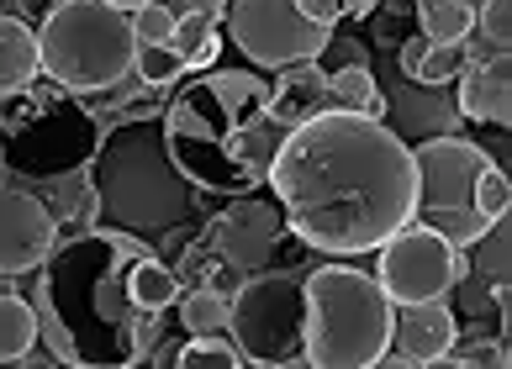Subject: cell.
<instances>
[{
  "mask_svg": "<svg viewBox=\"0 0 512 369\" xmlns=\"http://www.w3.org/2000/svg\"><path fill=\"white\" fill-rule=\"evenodd\" d=\"M264 185L296 243L333 259L375 254L412 222V143L381 116L322 111L280 138Z\"/></svg>",
  "mask_w": 512,
  "mask_h": 369,
  "instance_id": "cell-1",
  "label": "cell"
},
{
  "mask_svg": "<svg viewBox=\"0 0 512 369\" xmlns=\"http://www.w3.org/2000/svg\"><path fill=\"white\" fill-rule=\"evenodd\" d=\"M143 259L132 232H80L53 248L37 269V333L53 343V359L74 369H132L159 338V317H148L127 296V269Z\"/></svg>",
  "mask_w": 512,
  "mask_h": 369,
  "instance_id": "cell-2",
  "label": "cell"
},
{
  "mask_svg": "<svg viewBox=\"0 0 512 369\" xmlns=\"http://www.w3.org/2000/svg\"><path fill=\"white\" fill-rule=\"evenodd\" d=\"M286 127L270 122V85L254 69H212L164 101L159 143L191 190L254 196Z\"/></svg>",
  "mask_w": 512,
  "mask_h": 369,
  "instance_id": "cell-3",
  "label": "cell"
},
{
  "mask_svg": "<svg viewBox=\"0 0 512 369\" xmlns=\"http://www.w3.org/2000/svg\"><path fill=\"white\" fill-rule=\"evenodd\" d=\"M307 348L301 359L312 369H370L391 348L396 306L375 275L349 264H317L307 280Z\"/></svg>",
  "mask_w": 512,
  "mask_h": 369,
  "instance_id": "cell-4",
  "label": "cell"
},
{
  "mask_svg": "<svg viewBox=\"0 0 512 369\" xmlns=\"http://www.w3.org/2000/svg\"><path fill=\"white\" fill-rule=\"evenodd\" d=\"M0 164L27 180H69L85 174L101 153V116L69 90H16L0 95Z\"/></svg>",
  "mask_w": 512,
  "mask_h": 369,
  "instance_id": "cell-5",
  "label": "cell"
},
{
  "mask_svg": "<svg viewBox=\"0 0 512 369\" xmlns=\"http://www.w3.org/2000/svg\"><path fill=\"white\" fill-rule=\"evenodd\" d=\"M132 53H138L132 16L106 0L53 6V16L37 27V69L69 95L117 90L132 69Z\"/></svg>",
  "mask_w": 512,
  "mask_h": 369,
  "instance_id": "cell-6",
  "label": "cell"
},
{
  "mask_svg": "<svg viewBox=\"0 0 512 369\" xmlns=\"http://www.w3.org/2000/svg\"><path fill=\"white\" fill-rule=\"evenodd\" d=\"M491 153L470 138H428L412 148V169H417V201H412V222H423L428 232H439L449 248H476L491 222L476 211V180L486 174Z\"/></svg>",
  "mask_w": 512,
  "mask_h": 369,
  "instance_id": "cell-7",
  "label": "cell"
},
{
  "mask_svg": "<svg viewBox=\"0 0 512 369\" xmlns=\"http://www.w3.org/2000/svg\"><path fill=\"white\" fill-rule=\"evenodd\" d=\"M227 333L238 359L286 369L301 364L307 348V290L291 269H259L243 275V285L227 296Z\"/></svg>",
  "mask_w": 512,
  "mask_h": 369,
  "instance_id": "cell-8",
  "label": "cell"
},
{
  "mask_svg": "<svg viewBox=\"0 0 512 369\" xmlns=\"http://www.w3.org/2000/svg\"><path fill=\"white\" fill-rule=\"evenodd\" d=\"M227 32L243 58H254V69H296L317 64L322 48L333 43L328 27L307 22L296 11V0H227Z\"/></svg>",
  "mask_w": 512,
  "mask_h": 369,
  "instance_id": "cell-9",
  "label": "cell"
},
{
  "mask_svg": "<svg viewBox=\"0 0 512 369\" xmlns=\"http://www.w3.org/2000/svg\"><path fill=\"white\" fill-rule=\"evenodd\" d=\"M381 254V275L375 285L386 290L391 306H423V301H444L454 285L465 280V254L449 248L439 232H428L423 222H407L402 232L375 248Z\"/></svg>",
  "mask_w": 512,
  "mask_h": 369,
  "instance_id": "cell-10",
  "label": "cell"
},
{
  "mask_svg": "<svg viewBox=\"0 0 512 369\" xmlns=\"http://www.w3.org/2000/svg\"><path fill=\"white\" fill-rule=\"evenodd\" d=\"M280 238H286V217H280V206L259 201V196H233L212 217V238H206V243L217 248V259L227 269H238V275H259V269L275 264Z\"/></svg>",
  "mask_w": 512,
  "mask_h": 369,
  "instance_id": "cell-11",
  "label": "cell"
},
{
  "mask_svg": "<svg viewBox=\"0 0 512 369\" xmlns=\"http://www.w3.org/2000/svg\"><path fill=\"white\" fill-rule=\"evenodd\" d=\"M59 248V222L32 190L0 185V275H32Z\"/></svg>",
  "mask_w": 512,
  "mask_h": 369,
  "instance_id": "cell-12",
  "label": "cell"
},
{
  "mask_svg": "<svg viewBox=\"0 0 512 369\" xmlns=\"http://www.w3.org/2000/svg\"><path fill=\"white\" fill-rule=\"evenodd\" d=\"M454 111L470 122L507 127L512 122V53H486L460 74V101Z\"/></svg>",
  "mask_w": 512,
  "mask_h": 369,
  "instance_id": "cell-13",
  "label": "cell"
},
{
  "mask_svg": "<svg viewBox=\"0 0 512 369\" xmlns=\"http://www.w3.org/2000/svg\"><path fill=\"white\" fill-rule=\"evenodd\" d=\"M396 354H407L412 364L423 359H439V354H454V343H460V317H454L449 301H423V306H407L402 317H396Z\"/></svg>",
  "mask_w": 512,
  "mask_h": 369,
  "instance_id": "cell-14",
  "label": "cell"
},
{
  "mask_svg": "<svg viewBox=\"0 0 512 369\" xmlns=\"http://www.w3.org/2000/svg\"><path fill=\"white\" fill-rule=\"evenodd\" d=\"M328 111V74L317 64H296V69H280V80L270 85V122L275 127H301L312 116Z\"/></svg>",
  "mask_w": 512,
  "mask_h": 369,
  "instance_id": "cell-15",
  "label": "cell"
},
{
  "mask_svg": "<svg viewBox=\"0 0 512 369\" xmlns=\"http://www.w3.org/2000/svg\"><path fill=\"white\" fill-rule=\"evenodd\" d=\"M396 64H402V74L407 80H417V85H449V80H460V74L476 64L470 58V48L465 43H428V37H407L402 48H396Z\"/></svg>",
  "mask_w": 512,
  "mask_h": 369,
  "instance_id": "cell-16",
  "label": "cell"
},
{
  "mask_svg": "<svg viewBox=\"0 0 512 369\" xmlns=\"http://www.w3.org/2000/svg\"><path fill=\"white\" fill-rule=\"evenodd\" d=\"M53 222H59V232H96L101 222V185L90 180V169L85 174H69V180H53Z\"/></svg>",
  "mask_w": 512,
  "mask_h": 369,
  "instance_id": "cell-17",
  "label": "cell"
},
{
  "mask_svg": "<svg viewBox=\"0 0 512 369\" xmlns=\"http://www.w3.org/2000/svg\"><path fill=\"white\" fill-rule=\"evenodd\" d=\"M37 80V32L0 11V95H16Z\"/></svg>",
  "mask_w": 512,
  "mask_h": 369,
  "instance_id": "cell-18",
  "label": "cell"
},
{
  "mask_svg": "<svg viewBox=\"0 0 512 369\" xmlns=\"http://www.w3.org/2000/svg\"><path fill=\"white\" fill-rule=\"evenodd\" d=\"M127 296H132V306L138 312H148V317H159V312H169V306L180 301V269L175 264H164V259H132V269H127Z\"/></svg>",
  "mask_w": 512,
  "mask_h": 369,
  "instance_id": "cell-19",
  "label": "cell"
},
{
  "mask_svg": "<svg viewBox=\"0 0 512 369\" xmlns=\"http://www.w3.org/2000/svg\"><path fill=\"white\" fill-rule=\"evenodd\" d=\"M169 48L185 69H212L222 58V37H217V22L201 11H180L175 16V32H169Z\"/></svg>",
  "mask_w": 512,
  "mask_h": 369,
  "instance_id": "cell-20",
  "label": "cell"
},
{
  "mask_svg": "<svg viewBox=\"0 0 512 369\" xmlns=\"http://www.w3.org/2000/svg\"><path fill=\"white\" fill-rule=\"evenodd\" d=\"M328 111H354V116H381V85H375L370 64H354V69H333L328 74Z\"/></svg>",
  "mask_w": 512,
  "mask_h": 369,
  "instance_id": "cell-21",
  "label": "cell"
},
{
  "mask_svg": "<svg viewBox=\"0 0 512 369\" xmlns=\"http://www.w3.org/2000/svg\"><path fill=\"white\" fill-rule=\"evenodd\" d=\"M37 348V312L32 301L0 290V364H16Z\"/></svg>",
  "mask_w": 512,
  "mask_h": 369,
  "instance_id": "cell-22",
  "label": "cell"
},
{
  "mask_svg": "<svg viewBox=\"0 0 512 369\" xmlns=\"http://www.w3.org/2000/svg\"><path fill=\"white\" fill-rule=\"evenodd\" d=\"M180 327H185L191 338H217V333H227V301L212 296L206 285H196L191 296H180Z\"/></svg>",
  "mask_w": 512,
  "mask_h": 369,
  "instance_id": "cell-23",
  "label": "cell"
},
{
  "mask_svg": "<svg viewBox=\"0 0 512 369\" xmlns=\"http://www.w3.org/2000/svg\"><path fill=\"white\" fill-rule=\"evenodd\" d=\"M132 74H138L143 90H169L185 74V64L175 58V48H169V43H143L138 53H132Z\"/></svg>",
  "mask_w": 512,
  "mask_h": 369,
  "instance_id": "cell-24",
  "label": "cell"
},
{
  "mask_svg": "<svg viewBox=\"0 0 512 369\" xmlns=\"http://www.w3.org/2000/svg\"><path fill=\"white\" fill-rule=\"evenodd\" d=\"M175 369H243V359H238V348L217 333V338H191L185 348H175Z\"/></svg>",
  "mask_w": 512,
  "mask_h": 369,
  "instance_id": "cell-25",
  "label": "cell"
},
{
  "mask_svg": "<svg viewBox=\"0 0 512 369\" xmlns=\"http://www.w3.org/2000/svg\"><path fill=\"white\" fill-rule=\"evenodd\" d=\"M381 6V0H296V11L317 27H338V22H365V16Z\"/></svg>",
  "mask_w": 512,
  "mask_h": 369,
  "instance_id": "cell-26",
  "label": "cell"
},
{
  "mask_svg": "<svg viewBox=\"0 0 512 369\" xmlns=\"http://www.w3.org/2000/svg\"><path fill=\"white\" fill-rule=\"evenodd\" d=\"M476 211H481L486 222H497V217H507V211H512V185H507V169L497 159H491L486 174L476 180Z\"/></svg>",
  "mask_w": 512,
  "mask_h": 369,
  "instance_id": "cell-27",
  "label": "cell"
},
{
  "mask_svg": "<svg viewBox=\"0 0 512 369\" xmlns=\"http://www.w3.org/2000/svg\"><path fill=\"white\" fill-rule=\"evenodd\" d=\"M476 32L491 43V53L512 48V0H481L476 6Z\"/></svg>",
  "mask_w": 512,
  "mask_h": 369,
  "instance_id": "cell-28",
  "label": "cell"
},
{
  "mask_svg": "<svg viewBox=\"0 0 512 369\" xmlns=\"http://www.w3.org/2000/svg\"><path fill=\"white\" fill-rule=\"evenodd\" d=\"M169 32H175V11H169L164 0H154V6H143V11H132V37H138V48H143V43H169Z\"/></svg>",
  "mask_w": 512,
  "mask_h": 369,
  "instance_id": "cell-29",
  "label": "cell"
},
{
  "mask_svg": "<svg viewBox=\"0 0 512 369\" xmlns=\"http://www.w3.org/2000/svg\"><path fill=\"white\" fill-rule=\"evenodd\" d=\"M465 369H507V348L497 338H481V343H470L465 354H454Z\"/></svg>",
  "mask_w": 512,
  "mask_h": 369,
  "instance_id": "cell-30",
  "label": "cell"
},
{
  "mask_svg": "<svg viewBox=\"0 0 512 369\" xmlns=\"http://www.w3.org/2000/svg\"><path fill=\"white\" fill-rule=\"evenodd\" d=\"M354 64H365V48H359V43H328V48H322V58H317V69H322V74L354 69Z\"/></svg>",
  "mask_w": 512,
  "mask_h": 369,
  "instance_id": "cell-31",
  "label": "cell"
},
{
  "mask_svg": "<svg viewBox=\"0 0 512 369\" xmlns=\"http://www.w3.org/2000/svg\"><path fill=\"white\" fill-rule=\"evenodd\" d=\"M185 11H201V16H212V22H222V16H227V0H185Z\"/></svg>",
  "mask_w": 512,
  "mask_h": 369,
  "instance_id": "cell-32",
  "label": "cell"
},
{
  "mask_svg": "<svg viewBox=\"0 0 512 369\" xmlns=\"http://www.w3.org/2000/svg\"><path fill=\"white\" fill-rule=\"evenodd\" d=\"M11 369H64V364L53 359V354H27V359H16Z\"/></svg>",
  "mask_w": 512,
  "mask_h": 369,
  "instance_id": "cell-33",
  "label": "cell"
},
{
  "mask_svg": "<svg viewBox=\"0 0 512 369\" xmlns=\"http://www.w3.org/2000/svg\"><path fill=\"white\" fill-rule=\"evenodd\" d=\"M370 369H417V364H412L407 354H391V348H386V354H381V359H375Z\"/></svg>",
  "mask_w": 512,
  "mask_h": 369,
  "instance_id": "cell-34",
  "label": "cell"
},
{
  "mask_svg": "<svg viewBox=\"0 0 512 369\" xmlns=\"http://www.w3.org/2000/svg\"><path fill=\"white\" fill-rule=\"evenodd\" d=\"M417 369H465V364L454 359V354H439V359H423V364H417Z\"/></svg>",
  "mask_w": 512,
  "mask_h": 369,
  "instance_id": "cell-35",
  "label": "cell"
},
{
  "mask_svg": "<svg viewBox=\"0 0 512 369\" xmlns=\"http://www.w3.org/2000/svg\"><path fill=\"white\" fill-rule=\"evenodd\" d=\"M106 6H117V11H127V16H132V11H143V6H154V0H106Z\"/></svg>",
  "mask_w": 512,
  "mask_h": 369,
  "instance_id": "cell-36",
  "label": "cell"
},
{
  "mask_svg": "<svg viewBox=\"0 0 512 369\" xmlns=\"http://www.w3.org/2000/svg\"><path fill=\"white\" fill-rule=\"evenodd\" d=\"M465 6H470V11H476V6H481V0H465Z\"/></svg>",
  "mask_w": 512,
  "mask_h": 369,
  "instance_id": "cell-37",
  "label": "cell"
},
{
  "mask_svg": "<svg viewBox=\"0 0 512 369\" xmlns=\"http://www.w3.org/2000/svg\"><path fill=\"white\" fill-rule=\"evenodd\" d=\"M53 6H69V0H53Z\"/></svg>",
  "mask_w": 512,
  "mask_h": 369,
  "instance_id": "cell-38",
  "label": "cell"
}]
</instances>
